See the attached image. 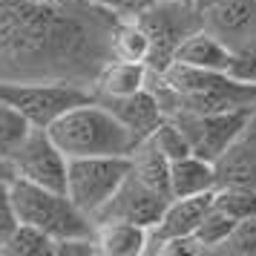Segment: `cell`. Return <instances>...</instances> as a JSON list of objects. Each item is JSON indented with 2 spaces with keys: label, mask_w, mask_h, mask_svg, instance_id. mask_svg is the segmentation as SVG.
<instances>
[{
  "label": "cell",
  "mask_w": 256,
  "mask_h": 256,
  "mask_svg": "<svg viewBox=\"0 0 256 256\" xmlns=\"http://www.w3.org/2000/svg\"><path fill=\"white\" fill-rule=\"evenodd\" d=\"M150 90L162 101L167 116L256 110V84L239 81L230 72L198 70L178 60L162 72L150 70Z\"/></svg>",
  "instance_id": "1"
},
{
  "label": "cell",
  "mask_w": 256,
  "mask_h": 256,
  "mask_svg": "<svg viewBox=\"0 0 256 256\" xmlns=\"http://www.w3.org/2000/svg\"><path fill=\"white\" fill-rule=\"evenodd\" d=\"M130 170L138 176L144 184H150L152 190H158L162 196L173 198V190H170V158L164 156L150 138H144L136 144V150L130 152Z\"/></svg>",
  "instance_id": "17"
},
{
  "label": "cell",
  "mask_w": 256,
  "mask_h": 256,
  "mask_svg": "<svg viewBox=\"0 0 256 256\" xmlns=\"http://www.w3.org/2000/svg\"><path fill=\"white\" fill-rule=\"evenodd\" d=\"M187 3H196V0H187Z\"/></svg>",
  "instance_id": "31"
},
{
  "label": "cell",
  "mask_w": 256,
  "mask_h": 256,
  "mask_svg": "<svg viewBox=\"0 0 256 256\" xmlns=\"http://www.w3.org/2000/svg\"><path fill=\"white\" fill-rule=\"evenodd\" d=\"M12 178H14V170H12L9 156H0V184H9Z\"/></svg>",
  "instance_id": "28"
},
{
  "label": "cell",
  "mask_w": 256,
  "mask_h": 256,
  "mask_svg": "<svg viewBox=\"0 0 256 256\" xmlns=\"http://www.w3.org/2000/svg\"><path fill=\"white\" fill-rule=\"evenodd\" d=\"M167 202L170 198L162 196L158 190H152L150 184H144L138 176L130 170L124 184L118 187L116 196L95 213L92 222H136V224L150 228V224H156L162 219Z\"/></svg>",
  "instance_id": "9"
},
{
  "label": "cell",
  "mask_w": 256,
  "mask_h": 256,
  "mask_svg": "<svg viewBox=\"0 0 256 256\" xmlns=\"http://www.w3.org/2000/svg\"><path fill=\"white\" fill-rule=\"evenodd\" d=\"M98 101L110 106V110L116 112L118 121H121L138 141L150 138L152 132L158 130V124L167 118L162 101L156 98V92H152L150 86L141 90V92L124 95V98H98Z\"/></svg>",
  "instance_id": "11"
},
{
  "label": "cell",
  "mask_w": 256,
  "mask_h": 256,
  "mask_svg": "<svg viewBox=\"0 0 256 256\" xmlns=\"http://www.w3.org/2000/svg\"><path fill=\"white\" fill-rule=\"evenodd\" d=\"M9 184H12V182H9ZM9 184H0V244L6 242L14 233V228L20 224V213L14 208L12 187Z\"/></svg>",
  "instance_id": "26"
},
{
  "label": "cell",
  "mask_w": 256,
  "mask_h": 256,
  "mask_svg": "<svg viewBox=\"0 0 256 256\" xmlns=\"http://www.w3.org/2000/svg\"><path fill=\"white\" fill-rule=\"evenodd\" d=\"M254 116L256 110H230V112H178L170 118H176L178 127L184 130L190 150L208 162H216L250 127Z\"/></svg>",
  "instance_id": "8"
},
{
  "label": "cell",
  "mask_w": 256,
  "mask_h": 256,
  "mask_svg": "<svg viewBox=\"0 0 256 256\" xmlns=\"http://www.w3.org/2000/svg\"><path fill=\"white\" fill-rule=\"evenodd\" d=\"M202 14L204 29L230 46V52L256 38V0H216L204 6Z\"/></svg>",
  "instance_id": "10"
},
{
  "label": "cell",
  "mask_w": 256,
  "mask_h": 256,
  "mask_svg": "<svg viewBox=\"0 0 256 256\" xmlns=\"http://www.w3.org/2000/svg\"><path fill=\"white\" fill-rule=\"evenodd\" d=\"M14 178H24L32 184L52 187L66 193V167L70 158L64 156L58 144L52 141L46 127H32L24 138L18 141V147L9 152Z\"/></svg>",
  "instance_id": "7"
},
{
  "label": "cell",
  "mask_w": 256,
  "mask_h": 256,
  "mask_svg": "<svg viewBox=\"0 0 256 256\" xmlns=\"http://www.w3.org/2000/svg\"><path fill=\"white\" fill-rule=\"evenodd\" d=\"M55 248H58V242L46 230L20 222L12 236L0 244V256H52Z\"/></svg>",
  "instance_id": "19"
},
{
  "label": "cell",
  "mask_w": 256,
  "mask_h": 256,
  "mask_svg": "<svg viewBox=\"0 0 256 256\" xmlns=\"http://www.w3.org/2000/svg\"><path fill=\"white\" fill-rule=\"evenodd\" d=\"M147 86H150V66L147 64L110 58L95 75L92 95L95 98H124V95L141 92Z\"/></svg>",
  "instance_id": "13"
},
{
  "label": "cell",
  "mask_w": 256,
  "mask_h": 256,
  "mask_svg": "<svg viewBox=\"0 0 256 256\" xmlns=\"http://www.w3.org/2000/svg\"><path fill=\"white\" fill-rule=\"evenodd\" d=\"M136 20L150 35L152 49L147 66L152 72H162L173 64L176 49L182 46V40L204 26V14L196 3H187V0H156Z\"/></svg>",
  "instance_id": "5"
},
{
  "label": "cell",
  "mask_w": 256,
  "mask_h": 256,
  "mask_svg": "<svg viewBox=\"0 0 256 256\" xmlns=\"http://www.w3.org/2000/svg\"><path fill=\"white\" fill-rule=\"evenodd\" d=\"M210 3H216V0H196V6H198V9H204V6H210Z\"/></svg>",
  "instance_id": "29"
},
{
  "label": "cell",
  "mask_w": 256,
  "mask_h": 256,
  "mask_svg": "<svg viewBox=\"0 0 256 256\" xmlns=\"http://www.w3.org/2000/svg\"><path fill=\"white\" fill-rule=\"evenodd\" d=\"M29 130H32V124L18 110L0 104V156H9Z\"/></svg>",
  "instance_id": "24"
},
{
  "label": "cell",
  "mask_w": 256,
  "mask_h": 256,
  "mask_svg": "<svg viewBox=\"0 0 256 256\" xmlns=\"http://www.w3.org/2000/svg\"><path fill=\"white\" fill-rule=\"evenodd\" d=\"M216 164L202 158L196 152H190L184 158L170 162V190L176 196H198L216 190Z\"/></svg>",
  "instance_id": "15"
},
{
  "label": "cell",
  "mask_w": 256,
  "mask_h": 256,
  "mask_svg": "<svg viewBox=\"0 0 256 256\" xmlns=\"http://www.w3.org/2000/svg\"><path fill=\"white\" fill-rule=\"evenodd\" d=\"M213 204L222 208L236 222L248 219V216H256V190L239 184H222L213 190Z\"/></svg>",
  "instance_id": "20"
},
{
  "label": "cell",
  "mask_w": 256,
  "mask_h": 256,
  "mask_svg": "<svg viewBox=\"0 0 256 256\" xmlns=\"http://www.w3.org/2000/svg\"><path fill=\"white\" fill-rule=\"evenodd\" d=\"M228 72H230L233 78H239V81L256 84V38L248 40V44H242L239 49H233Z\"/></svg>",
  "instance_id": "25"
},
{
  "label": "cell",
  "mask_w": 256,
  "mask_h": 256,
  "mask_svg": "<svg viewBox=\"0 0 256 256\" xmlns=\"http://www.w3.org/2000/svg\"><path fill=\"white\" fill-rule=\"evenodd\" d=\"M110 49H112V58L147 64L152 46H150V35L144 32V26H141L136 18H127V20H118L116 24Z\"/></svg>",
  "instance_id": "18"
},
{
  "label": "cell",
  "mask_w": 256,
  "mask_h": 256,
  "mask_svg": "<svg viewBox=\"0 0 256 256\" xmlns=\"http://www.w3.org/2000/svg\"><path fill=\"white\" fill-rule=\"evenodd\" d=\"M95 242L101 256H144L147 228L136 222H95Z\"/></svg>",
  "instance_id": "16"
},
{
  "label": "cell",
  "mask_w": 256,
  "mask_h": 256,
  "mask_svg": "<svg viewBox=\"0 0 256 256\" xmlns=\"http://www.w3.org/2000/svg\"><path fill=\"white\" fill-rule=\"evenodd\" d=\"M230 58H233L230 46H224L213 32H208V29L202 26V29H196L190 38L182 40V46L176 49V58L173 60L187 64V66H198V70L228 72Z\"/></svg>",
  "instance_id": "14"
},
{
  "label": "cell",
  "mask_w": 256,
  "mask_h": 256,
  "mask_svg": "<svg viewBox=\"0 0 256 256\" xmlns=\"http://www.w3.org/2000/svg\"><path fill=\"white\" fill-rule=\"evenodd\" d=\"M233 224H236V219L233 216H228L222 208H216V204H210V210L204 213V219L198 222L196 228V236L198 242L204 244V250L208 254H216L219 250V244L228 239V233L233 230Z\"/></svg>",
  "instance_id": "21"
},
{
  "label": "cell",
  "mask_w": 256,
  "mask_h": 256,
  "mask_svg": "<svg viewBox=\"0 0 256 256\" xmlns=\"http://www.w3.org/2000/svg\"><path fill=\"white\" fill-rule=\"evenodd\" d=\"M92 98V90L58 78H0V104L18 110L32 127H49L70 106Z\"/></svg>",
  "instance_id": "4"
},
{
  "label": "cell",
  "mask_w": 256,
  "mask_h": 256,
  "mask_svg": "<svg viewBox=\"0 0 256 256\" xmlns=\"http://www.w3.org/2000/svg\"><path fill=\"white\" fill-rule=\"evenodd\" d=\"M216 182L222 184H239L256 190V116L250 127L233 141L228 150L216 158Z\"/></svg>",
  "instance_id": "12"
},
{
  "label": "cell",
  "mask_w": 256,
  "mask_h": 256,
  "mask_svg": "<svg viewBox=\"0 0 256 256\" xmlns=\"http://www.w3.org/2000/svg\"><path fill=\"white\" fill-rule=\"evenodd\" d=\"M46 130L66 158L130 156L138 144V138L116 118V112L95 95L60 112Z\"/></svg>",
  "instance_id": "2"
},
{
  "label": "cell",
  "mask_w": 256,
  "mask_h": 256,
  "mask_svg": "<svg viewBox=\"0 0 256 256\" xmlns=\"http://www.w3.org/2000/svg\"><path fill=\"white\" fill-rule=\"evenodd\" d=\"M130 156H90L70 158L66 167V196L92 216L104 208L130 176Z\"/></svg>",
  "instance_id": "6"
},
{
  "label": "cell",
  "mask_w": 256,
  "mask_h": 256,
  "mask_svg": "<svg viewBox=\"0 0 256 256\" xmlns=\"http://www.w3.org/2000/svg\"><path fill=\"white\" fill-rule=\"evenodd\" d=\"M216 254L222 256H256V216L239 219L228 233V239L219 244Z\"/></svg>",
  "instance_id": "23"
},
{
  "label": "cell",
  "mask_w": 256,
  "mask_h": 256,
  "mask_svg": "<svg viewBox=\"0 0 256 256\" xmlns=\"http://www.w3.org/2000/svg\"><path fill=\"white\" fill-rule=\"evenodd\" d=\"M12 198L20 213V222L46 230L55 242L75 236H95V222L86 216L64 190L40 187L24 178H12Z\"/></svg>",
  "instance_id": "3"
},
{
  "label": "cell",
  "mask_w": 256,
  "mask_h": 256,
  "mask_svg": "<svg viewBox=\"0 0 256 256\" xmlns=\"http://www.w3.org/2000/svg\"><path fill=\"white\" fill-rule=\"evenodd\" d=\"M101 9L112 12L118 20H127V18H138L144 9H150L156 0H95Z\"/></svg>",
  "instance_id": "27"
},
{
  "label": "cell",
  "mask_w": 256,
  "mask_h": 256,
  "mask_svg": "<svg viewBox=\"0 0 256 256\" xmlns=\"http://www.w3.org/2000/svg\"><path fill=\"white\" fill-rule=\"evenodd\" d=\"M150 141L158 147V150L170 158V162H176V158H184V156H190V141H187L184 130L178 127V121L176 118H164L162 124H158V130L150 136Z\"/></svg>",
  "instance_id": "22"
},
{
  "label": "cell",
  "mask_w": 256,
  "mask_h": 256,
  "mask_svg": "<svg viewBox=\"0 0 256 256\" xmlns=\"http://www.w3.org/2000/svg\"><path fill=\"white\" fill-rule=\"evenodd\" d=\"M35 3H64V0H35Z\"/></svg>",
  "instance_id": "30"
}]
</instances>
